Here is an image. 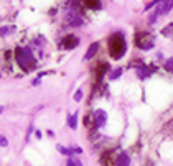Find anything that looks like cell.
Returning <instances> with one entry per match:
<instances>
[{
    "label": "cell",
    "instance_id": "obj_16",
    "mask_svg": "<svg viewBox=\"0 0 173 166\" xmlns=\"http://www.w3.org/2000/svg\"><path fill=\"white\" fill-rule=\"evenodd\" d=\"M0 145H2V146H7V145H8V141H7L5 136H2V140H0Z\"/></svg>",
    "mask_w": 173,
    "mask_h": 166
},
{
    "label": "cell",
    "instance_id": "obj_3",
    "mask_svg": "<svg viewBox=\"0 0 173 166\" xmlns=\"http://www.w3.org/2000/svg\"><path fill=\"white\" fill-rule=\"evenodd\" d=\"M171 8H173V0H162L160 5H158V8L155 10V17H152L150 22H155V18L160 17V15H167Z\"/></svg>",
    "mask_w": 173,
    "mask_h": 166
},
{
    "label": "cell",
    "instance_id": "obj_4",
    "mask_svg": "<svg viewBox=\"0 0 173 166\" xmlns=\"http://www.w3.org/2000/svg\"><path fill=\"white\" fill-rule=\"evenodd\" d=\"M68 22H69V25L74 26V28L83 26V23H84L83 18H81L79 15H74V13H69V15H68Z\"/></svg>",
    "mask_w": 173,
    "mask_h": 166
},
{
    "label": "cell",
    "instance_id": "obj_5",
    "mask_svg": "<svg viewBox=\"0 0 173 166\" xmlns=\"http://www.w3.org/2000/svg\"><path fill=\"white\" fill-rule=\"evenodd\" d=\"M94 118H96V123H97V127H104V125H105V120H107V115H105L104 110H96Z\"/></svg>",
    "mask_w": 173,
    "mask_h": 166
},
{
    "label": "cell",
    "instance_id": "obj_6",
    "mask_svg": "<svg viewBox=\"0 0 173 166\" xmlns=\"http://www.w3.org/2000/svg\"><path fill=\"white\" fill-rule=\"evenodd\" d=\"M129 163H130V158L127 153H121L117 156V166H129Z\"/></svg>",
    "mask_w": 173,
    "mask_h": 166
},
{
    "label": "cell",
    "instance_id": "obj_8",
    "mask_svg": "<svg viewBox=\"0 0 173 166\" xmlns=\"http://www.w3.org/2000/svg\"><path fill=\"white\" fill-rule=\"evenodd\" d=\"M96 51H97V45H91L89 49H88V53H86V56H84V59H91L96 54Z\"/></svg>",
    "mask_w": 173,
    "mask_h": 166
},
{
    "label": "cell",
    "instance_id": "obj_7",
    "mask_svg": "<svg viewBox=\"0 0 173 166\" xmlns=\"http://www.w3.org/2000/svg\"><path fill=\"white\" fill-rule=\"evenodd\" d=\"M76 45H78V38H74V36L64 38V46H66V48H74Z\"/></svg>",
    "mask_w": 173,
    "mask_h": 166
},
{
    "label": "cell",
    "instance_id": "obj_9",
    "mask_svg": "<svg viewBox=\"0 0 173 166\" xmlns=\"http://www.w3.org/2000/svg\"><path fill=\"white\" fill-rule=\"evenodd\" d=\"M137 74H138V77H140V79H147L148 76H150V71H148L147 68H138Z\"/></svg>",
    "mask_w": 173,
    "mask_h": 166
},
{
    "label": "cell",
    "instance_id": "obj_14",
    "mask_svg": "<svg viewBox=\"0 0 173 166\" xmlns=\"http://www.w3.org/2000/svg\"><path fill=\"white\" fill-rule=\"evenodd\" d=\"M121 74H122V69L119 68V69H115L114 73H112V76H110V79H117V77H119V76H121Z\"/></svg>",
    "mask_w": 173,
    "mask_h": 166
},
{
    "label": "cell",
    "instance_id": "obj_11",
    "mask_svg": "<svg viewBox=\"0 0 173 166\" xmlns=\"http://www.w3.org/2000/svg\"><path fill=\"white\" fill-rule=\"evenodd\" d=\"M66 166H81V161L78 158H74V156H71V158L68 160V164Z\"/></svg>",
    "mask_w": 173,
    "mask_h": 166
},
{
    "label": "cell",
    "instance_id": "obj_13",
    "mask_svg": "<svg viewBox=\"0 0 173 166\" xmlns=\"http://www.w3.org/2000/svg\"><path fill=\"white\" fill-rule=\"evenodd\" d=\"M81 99H83V91H81V89H78V91H76V94H74V101L79 102Z\"/></svg>",
    "mask_w": 173,
    "mask_h": 166
},
{
    "label": "cell",
    "instance_id": "obj_1",
    "mask_svg": "<svg viewBox=\"0 0 173 166\" xmlns=\"http://www.w3.org/2000/svg\"><path fill=\"white\" fill-rule=\"evenodd\" d=\"M17 63L23 71H31L33 64H35V59L30 53V49H18L17 53Z\"/></svg>",
    "mask_w": 173,
    "mask_h": 166
},
{
    "label": "cell",
    "instance_id": "obj_15",
    "mask_svg": "<svg viewBox=\"0 0 173 166\" xmlns=\"http://www.w3.org/2000/svg\"><path fill=\"white\" fill-rule=\"evenodd\" d=\"M158 2H162V0H153V2H150V3H148V5H147V8H145V10H148V8H152L153 5H157Z\"/></svg>",
    "mask_w": 173,
    "mask_h": 166
},
{
    "label": "cell",
    "instance_id": "obj_12",
    "mask_svg": "<svg viewBox=\"0 0 173 166\" xmlns=\"http://www.w3.org/2000/svg\"><path fill=\"white\" fill-rule=\"evenodd\" d=\"M165 68H167L168 73H173V58H170V59L165 63Z\"/></svg>",
    "mask_w": 173,
    "mask_h": 166
},
{
    "label": "cell",
    "instance_id": "obj_2",
    "mask_svg": "<svg viewBox=\"0 0 173 166\" xmlns=\"http://www.w3.org/2000/svg\"><path fill=\"white\" fill-rule=\"evenodd\" d=\"M109 46H110V53H112L114 58H121L126 51V43H124V38L122 35H114L109 41Z\"/></svg>",
    "mask_w": 173,
    "mask_h": 166
},
{
    "label": "cell",
    "instance_id": "obj_10",
    "mask_svg": "<svg viewBox=\"0 0 173 166\" xmlns=\"http://www.w3.org/2000/svg\"><path fill=\"white\" fill-rule=\"evenodd\" d=\"M68 123H69V127L71 128H76V127H78V113H73V115L69 117V120H68Z\"/></svg>",
    "mask_w": 173,
    "mask_h": 166
}]
</instances>
